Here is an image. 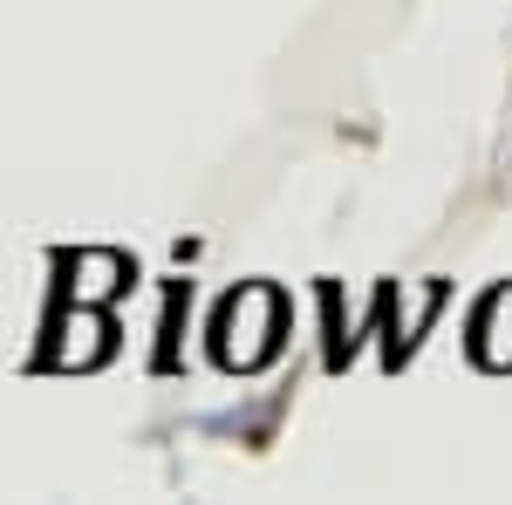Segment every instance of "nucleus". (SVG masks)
<instances>
[{
	"instance_id": "f257e3e1",
	"label": "nucleus",
	"mask_w": 512,
	"mask_h": 505,
	"mask_svg": "<svg viewBox=\"0 0 512 505\" xmlns=\"http://www.w3.org/2000/svg\"><path fill=\"white\" fill-rule=\"evenodd\" d=\"M212 349H219L226 369H260L280 349V294L274 287H239L233 301L219 308Z\"/></svg>"
},
{
	"instance_id": "f03ea898",
	"label": "nucleus",
	"mask_w": 512,
	"mask_h": 505,
	"mask_svg": "<svg viewBox=\"0 0 512 505\" xmlns=\"http://www.w3.org/2000/svg\"><path fill=\"white\" fill-rule=\"evenodd\" d=\"M472 355L485 369H512V287H499V294L472 314Z\"/></svg>"
},
{
	"instance_id": "7ed1b4c3",
	"label": "nucleus",
	"mask_w": 512,
	"mask_h": 505,
	"mask_svg": "<svg viewBox=\"0 0 512 505\" xmlns=\"http://www.w3.org/2000/svg\"><path fill=\"white\" fill-rule=\"evenodd\" d=\"M82 273H89V280H82V301H89V294H110V287L123 280V260H110V253H82Z\"/></svg>"
}]
</instances>
